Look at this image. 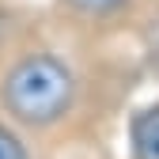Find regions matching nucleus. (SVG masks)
I'll use <instances>...</instances> for the list:
<instances>
[{
  "mask_svg": "<svg viewBox=\"0 0 159 159\" xmlns=\"http://www.w3.org/2000/svg\"><path fill=\"white\" fill-rule=\"evenodd\" d=\"M0 159H27V148L19 144V136L8 133L4 125H0Z\"/></svg>",
  "mask_w": 159,
  "mask_h": 159,
  "instance_id": "nucleus-4",
  "label": "nucleus"
},
{
  "mask_svg": "<svg viewBox=\"0 0 159 159\" xmlns=\"http://www.w3.org/2000/svg\"><path fill=\"white\" fill-rule=\"evenodd\" d=\"M65 4L72 11H80V15H110L117 8H125L129 0H65Z\"/></svg>",
  "mask_w": 159,
  "mask_h": 159,
  "instance_id": "nucleus-3",
  "label": "nucleus"
},
{
  "mask_svg": "<svg viewBox=\"0 0 159 159\" xmlns=\"http://www.w3.org/2000/svg\"><path fill=\"white\" fill-rule=\"evenodd\" d=\"M133 159H159V102L133 117Z\"/></svg>",
  "mask_w": 159,
  "mask_h": 159,
  "instance_id": "nucleus-2",
  "label": "nucleus"
},
{
  "mask_svg": "<svg viewBox=\"0 0 159 159\" xmlns=\"http://www.w3.org/2000/svg\"><path fill=\"white\" fill-rule=\"evenodd\" d=\"M0 98L15 121L42 129V125L61 121L72 110L76 76L53 53H30L19 65H11V72L0 84Z\"/></svg>",
  "mask_w": 159,
  "mask_h": 159,
  "instance_id": "nucleus-1",
  "label": "nucleus"
}]
</instances>
